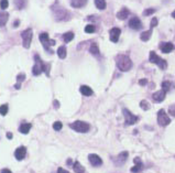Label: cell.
<instances>
[{"label":"cell","mask_w":175,"mask_h":173,"mask_svg":"<svg viewBox=\"0 0 175 173\" xmlns=\"http://www.w3.org/2000/svg\"><path fill=\"white\" fill-rule=\"evenodd\" d=\"M117 66L120 71L127 72L132 67V61L129 56L127 55H118L117 56Z\"/></svg>","instance_id":"6da1fadb"},{"label":"cell","mask_w":175,"mask_h":173,"mask_svg":"<svg viewBox=\"0 0 175 173\" xmlns=\"http://www.w3.org/2000/svg\"><path fill=\"white\" fill-rule=\"evenodd\" d=\"M34 59H35V65L32 68V73H33L34 75H40L42 72H45V73L49 75V66L46 65V64L40 59L39 55H35Z\"/></svg>","instance_id":"7a4b0ae2"},{"label":"cell","mask_w":175,"mask_h":173,"mask_svg":"<svg viewBox=\"0 0 175 173\" xmlns=\"http://www.w3.org/2000/svg\"><path fill=\"white\" fill-rule=\"evenodd\" d=\"M70 127H71L73 130H75V131L82 132V134H85V132H87L88 130L90 129L89 124H87V122H85V121H80V120L74 121L73 124L70 125Z\"/></svg>","instance_id":"3957f363"},{"label":"cell","mask_w":175,"mask_h":173,"mask_svg":"<svg viewBox=\"0 0 175 173\" xmlns=\"http://www.w3.org/2000/svg\"><path fill=\"white\" fill-rule=\"evenodd\" d=\"M39 39H40V41H41L42 45L44 47V49L49 52V53H52V50H50V47H51V45H54V44H55V41L50 39L49 34L45 33V32H43V33L40 34Z\"/></svg>","instance_id":"277c9868"},{"label":"cell","mask_w":175,"mask_h":173,"mask_svg":"<svg viewBox=\"0 0 175 173\" xmlns=\"http://www.w3.org/2000/svg\"><path fill=\"white\" fill-rule=\"evenodd\" d=\"M150 62L151 63H155L158 64V66L161 70H165L168 67V62L165 60H162L160 56H158V54L155 52H150Z\"/></svg>","instance_id":"5b68a950"},{"label":"cell","mask_w":175,"mask_h":173,"mask_svg":"<svg viewBox=\"0 0 175 173\" xmlns=\"http://www.w3.org/2000/svg\"><path fill=\"white\" fill-rule=\"evenodd\" d=\"M122 114H123V116H124V125H126V126H130V125H134L138 122L139 118L137 117V116H134L133 114H131V112L128 109H126V108L122 109Z\"/></svg>","instance_id":"8992f818"},{"label":"cell","mask_w":175,"mask_h":173,"mask_svg":"<svg viewBox=\"0 0 175 173\" xmlns=\"http://www.w3.org/2000/svg\"><path fill=\"white\" fill-rule=\"evenodd\" d=\"M21 37H22V41H23V47L25 49H29L30 45H31V41H32V37H33V32L31 29H27L23 32H21Z\"/></svg>","instance_id":"52a82bcc"},{"label":"cell","mask_w":175,"mask_h":173,"mask_svg":"<svg viewBox=\"0 0 175 173\" xmlns=\"http://www.w3.org/2000/svg\"><path fill=\"white\" fill-rule=\"evenodd\" d=\"M158 122H159V125H160V126H162V127H165V126H168V125H170L171 119H170V117H168V115H166V112H165V110H164V109L159 110V112H158Z\"/></svg>","instance_id":"ba28073f"},{"label":"cell","mask_w":175,"mask_h":173,"mask_svg":"<svg viewBox=\"0 0 175 173\" xmlns=\"http://www.w3.org/2000/svg\"><path fill=\"white\" fill-rule=\"evenodd\" d=\"M120 33H121V31H120L119 28H112V29L109 31L110 41L114 42V43L118 42V40H119V37H120Z\"/></svg>","instance_id":"9c48e42d"},{"label":"cell","mask_w":175,"mask_h":173,"mask_svg":"<svg viewBox=\"0 0 175 173\" xmlns=\"http://www.w3.org/2000/svg\"><path fill=\"white\" fill-rule=\"evenodd\" d=\"M88 160H89L90 164L94 166H99L102 164L101 158H100L99 156H97V154H95V153L89 154V156H88Z\"/></svg>","instance_id":"30bf717a"},{"label":"cell","mask_w":175,"mask_h":173,"mask_svg":"<svg viewBox=\"0 0 175 173\" xmlns=\"http://www.w3.org/2000/svg\"><path fill=\"white\" fill-rule=\"evenodd\" d=\"M129 27L133 30H140L142 28V23L138 17H133L130 19L129 21Z\"/></svg>","instance_id":"8fae6325"},{"label":"cell","mask_w":175,"mask_h":173,"mask_svg":"<svg viewBox=\"0 0 175 173\" xmlns=\"http://www.w3.org/2000/svg\"><path fill=\"white\" fill-rule=\"evenodd\" d=\"M165 96H166V92L162 89V90H159V92H155L152 95V98H153V100L155 102H161L165 99Z\"/></svg>","instance_id":"7c38bea8"},{"label":"cell","mask_w":175,"mask_h":173,"mask_svg":"<svg viewBox=\"0 0 175 173\" xmlns=\"http://www.w3.org/2000/svg\"><path fill=\"white\" fill-rule=\"evenodd\" d=\"M25 153H27V149H25V147H19V148L16 150L15 157H16V159H17V160L21 161V160H23V159H25Z\"/></svg>","instance_id":"4fadbf2b"},{"label":"cell","mask_w":175,"mask_h":173,"mask_svg":"<svg viewBox=\"0 0 175 173\" xmlns=\"http://www.w3.org/2000/svg\"><path fill=\"white\" fill-rule=\"evenodd\" d=\"M133 162H134V166H133V168H131V172H133V173L140 172V171L143 169V163L141 162V159L136 158L133 160Z\"/></svg>","instance_id":"5bb4252c"},{"label":"cell","mask_w":175,"mask_h":173,"mask_svg":"<svg viewBox=\"0 0 175 173\" xmlns=\"http://www.w3.org/2000/svg\"><path fill=\"white\" fill-rule=\"evenodd\" d=\"M68 12L64 9H58L55 11V18L56 20H66L67 19Z\"/></svg>","instance_id":"9a60e30c"},{"label":"cell","mask_w":175,"mask_h":173,"mask_svg":"<svg viewBox=\"0 0 175 173\" xmlns=\"http://www.w3.org/2000/svg\"><path fill=\"white\" fill-rule=\"evenodd\" d=\"M160 48L163 53H170V52L173 51V48L174 47H173V44L171 42H163V43H161Z\"/></svg>","instance_id":"2e32d148"},{"label":"cell","mask_w":175,"mask_h":173,"mask_svg":"<svg viewBox=\"0 0 175 173\" xmlns=\"http://www.w3.org/2000/svg\"><path fill=\"white\" fill-rule=\"evenodd\" d=\"M128 156H129V153H128L127 151L121 152L119 156L117 157L116 163L117 164H123L124 162H126V160H127V158H128Z\"/></svg>","instance_id":"e0dca14e"},{"label":"cell","mask_w":175,"mask_h":173,"mask_svg":"<svg viewBox=\"0 0 175 173\" xmlns=\"http://www.w3.org/2000/svg\"><path fill=\"white\" fill-rule=\"evenodd\" d=\"M129 10L127 9V8H122L121 10H120L119 12L117 13V18L120 20H124L128 18V16H129Z\"/></svg>","instance_id":"ac0fdd59"},{"label":"cell","mask_w":175,"mask_h":173,"mask_svg":"<svg viewBox=\"0 0 175 173\" xmlns=\"http://www.w3.org/2000/svg\"><path fill=\"white\" fill-rule=\"evenodd\" d=\"M87 0H71V5L74 8H82L86 5Z\"/></svg>","instance_id":"d6986e66"},{"label":"cell","mask_w":175,"mask_h":173,"mask_svg":"<svg viewBox=\"0 0 175 173\" xmlns=\"http://www.w3.org/2000/svg\"><path fill=\"white\" fill-rule=\"evenodd\" d=\"M80 93L83 94L84 96H90L92 95V89L89 87V86H86V85H83L80 86Z\"/></svg>","instance_id":"ffe728a7"},{"label":"cell","mask_w":175,"mask_h":173,"mask_svg":"<svg viewBox=\"0 0 175 173\" xmlns=\"http://www.w3.org/2000/svg\"><path fill=\"white\" fill-rule=\"evenodd\" d=\"M31 124H22L21 126L19 127V131L21 132V134H29L30 129H31Z\"/></svg>","instance_id":"44dd1931"},{"label":"cell","mask_w":175,"mask_h":173,"mask_svg":"<svg viewBox=\"0 0 175 173\" xmlns=\"http://www.w3.org/2000/svg\"><path fill=\"white\" fill-rule=\"evenodd\" d=\"M8 19H9V15L7 12H0V27H3L7 23Z\"/></svg>","instance_id":"7402d4cb"},{"label":"cell","mask_w":175,"mask_h":173,"mask_svg":"<svg viewBox=\"0 0 175 173\" xmlns=\"http://www.w3.org/2000/svg\"><path fill=\"white\" fill-rule=\"evenodd\" d=\"M73 169H74V171H75L76 173H84V172H85V168H84V166H82V164H80L78 161H76L75 163H74Z\"/></svg>","instance_id":"603a6c76"},{"label":"cell","mask_w":175,"mask_h":173,"mask_svg":"<svg viewBox=\"0 0 175 173\" xmlns=\"http://www.w3.org/2000/svg\"><path fill=\"white\" fill-rule=\"evenodd\" d=\"M95 5L99 10H104L107 7V3H106L105 0H95Z\"/></svg>","instance_id":"cb8c5ba5"},{"label":"cell","mask_w":175,"mask_h":173,"mask_svg":"<svg viewBox=\"0 0 175 173\" xmlns=\"http://www.w3.org/2000/svg\"><path fill=\"white\" fill-rule=\"evenodd\" d=\"M89 52L92 54V55H98L99 54V48L96 43H92L89 48Z\"/></svg>","instance_id":"d4e9b609"},{"label":"cell","mask_w":175,"mask_h":173,"mask_svg":"<svg viewBox=\"0 0 175 173\" xmlns=\"http://www.w3.org/2000/svg\"><path fill=\"white\" fill-rule=\"evenodd\" d=\"M73 39H74V33H73V32H67V33L63 34V40H64V42H66V43L71 42Z\"/></svg>","instance_id":"484cf974"},{"label":"cell","mask_w":175,"mask_h":173,"mask_svg":"<svg viewBox=\"0 0 175 173\" xmlns=\"http://www.w3.org/2000/svg\"><path fill=\"white\" fill-rule=\"evenodd\" d=\"M151 34H152V29H150V30H148V31L143 32V33L141 34V37H140V38H141L142 41L146 42V41H149V39H150Z\"/></svg>","instance_id":"4316f807"},{"label":"cell","mask_w":175,"mask_h":173,"mask_svg":"<svg viewBox=\"0 0 175 173\" xmlns=\"http://www.w3.org/2000/svg\"><path fill=\"white\" fill-rule=\"evenodd\" d=\"M57 55L60 59H65L66 57V48L65 47H60L57 50Z\"/></svg>","instance_id":"83f0119b"},{"label":"cell","mask_w":175,"mask_h":173,"mask_svg":"<svg viewBox=\"0 0 175 173\" xmlns=\"http://www.w3.org/2000/svg\"><path fill=\"white\" fill-rule=\"evenodd\" d=\"M171 86H172V83H171V82H168V80H164V82L162 83V89L168 92V90H170Z\"/></svg>","instance_id":"f1b7e54d"},{"label":"cell","mask_w":175,"mask_h":173,"mask_svg":"<svg viewBox=\"0 0 175 173\" xmlns=\"http://www.w3.org/2000/svg\"><path fill=\"white\" fill-rule=\"evenodd\" d=\"M15 3H16V6H17L18 9H23V8H25V0H16Z\"/></svg>","instance_id":"f546056e"},{"label":"cell","mask_w":175,"mask_h":173,"mask_svg":"<svg viewBox=\"0 0 175 173\" xmlns=\"http://www.w3.org/2000/svg\"><path fill=\"white\" fill-rule=\"evenodd\" d=\"M95 30H96L95 25H86V27H85V32H86V33H94V32H95Z\"/></svg>","instance_id":"4dcf8cb0"},{"label":"cell","mask_w":175,"mask_h":173,"mask_svg":"<svg viewBox=\"0 0 175 173\" xmlns=\"http://www.w3.org/2000/svg\"><path fill=\"white\" fill-rule=\"evenodd\" d=\"M7 112H8V105L0 106V115H1V116H6Z\"/></svg>","instance_id":"1f68e13d"},{"label":"cell","mask_w":175,"mask_h":173,"mask_svg":"<svg viewBox=\"0 0 175 173\" xmlns=\"http://www.w3.org/2000/svg\"><path fill=\"white\" fill-rule=\"evenodd\" d=\"M25 74H20V75H18L17 80H18V84L16 85V88H20V83H21L22 80H25Z\"/></svg>","instance_id":"d6a6232c"},{"label":"cell","mask_w":175,"mask_h":173,"mask_svg":"<svg viewBox=\"0 0 175 173\" xmlns=\"http://www.w3.org/2000/svg\"><path fill=\"white\" fill-rule=\"evenodd\" d=\"M62 127H63V125H62V122L61 121H55L53 124V128H54V130H61L62 129Z\"/></svg>","instance_id":"836d02e7"},{"label":"cell","mask_w":175,"mask_h":173,"mask_svg":"<svg viewBox=\"0 0 175 173\" xmlns=\"http://www.w3.org/2000/svg\"><path fill=\"white\" fill-rule=\"evenodd\" d=\"M8 6H9V2H8V0H1V1H0V8H1L2 10L7 9Z\"/></svg>","instance_id":"e575fe53"},{"label":"cell","mask_w":175,"mask_h":173,"mask_svg":"<svg viewBox=\"0 0 175 173\" xmlns=\"http://www.w3.org/2000/svg\"><path fill=\"white\" fill-rule=\"evenodd\" d=\"M140 106H141V108H143L144 110H148L149 108H150V105H149V102H146V100H142V102H140Z\"/></svg>","instance_id":"d590c367"},{"label":"cell","mask_w":175,"mask_h":173,"mask_svg":"<svg viewBox=\"0 0 175 173\" xmlns=\"http://www.w3.org/2000/svg\"><path fill=\"white\" fill-rule=\"evenodd\" d=\"M154 12H155V10L152 9V8H150V9L144 10V11H143V15H144V16H151L152 13H154Z\"/></svg>","instance_id":"8d00e7d4"},{"label":"cell","mask_w":175,"mask_h":173,"mask_svg":"<svg viewBox=\"0 0 175 173\" xmlns=\"http://www.w3.org/2000/svg\"><path fill=\"white\" fill-rule=\"evenodd\" d=\"M158 23H159L158 19H156V18H153V19L151 20V23H150V27H151V29H153L154 27H156V25H158Z\"/></svg>","instance_id":"74e56055"},{"label":"cell","mask_w":175,"mask_h":173,"mask_svg":"<svg viewBox=\"0 0 175 173\" xmlns=\"http://www.w3.org/2000/svg\"><path fill=\"white\" fill-rule=\"evenodd\" d=\"M168 112H170V115H172V116H174L175 117V104L171 106L170 109H168Z\"/></svg>","instance_id":"f35d334b"},{"label":"cell","mask_w":175,"mask_h":173,"mask_svg":"<svg viewBox=\"0 0 175 173\" xmlns=\"http://www.w3.org/2000/svg\"><path fill=\"white\" fill-rule=\"evenodd\" d=\"M146 83H148V80H146V78L139 80V84H140V85H146Z\"/></svg>","instance_id":"ab89813d"},{"label":"cell","mask_w":175,"mask_h":173,"mask_svg":"<svg viewBox=\"0 0 175 173\" xmlns=\"http://www.w3.org/2000/svg\"><path fill=\"white\" fill-rule=\"evenodd\" d=\"M57 173H70L68 171H66V170H64L63 168H58L57 169Z\"/></svg>","instance_id":"60d3db41"},{"label":"cell","mask_w":175,"mask_h":173,"mask_svg":"<svg viewBox=\"0 0 175 173\" xmlns=\"http://www.w3.org/2000/svg\"><path fill=\"white\" fill-rule=\"evenodd\" d=\"M1 173H12V172H11L9 169H3V170L1 171Z\"/></svg>","instance_id":"b9f144b4"},{"label":"cell","mask_w":175,"mask_h":173,"mask_svg":"<svg viewBox=\"0 0 175 173\" xmlns=\"http://www.w3.org/2000/svg\"><path fill=\"white\" fill-rule=\"evenodd\" d=\"M7 137H8V139H12V134H11V132H8Z\"/></svg>","instance_id":"7bdbcfd3"},{"label":"cell","mask_w":175,"mask_h":173,"mask_svg":"<svg viewBox=\"0 0 175 173\" xmlns=\"http://www.w3.org/2000/svg\"><path fill=\"white\" fill-rule=\"evenodd\" d=\"M18 25H19V20H17V21L13 23V27H18Z\"/></svg>","instance_id":"ee69618b"},{"label":"cell","mask_w":175,"mask_h":173,"mask_svg":"<svg viewBox=\"0 0 175 173\" xmlns=\"http://www.w3.org/2000/svg\"><path fill=\"white\" fill-rule=\"evenodd\" d=\"M172 17L175 19V10H174V11H173V12H172Z\"/></svg>","instance_id":"f6af8a7d"},{"label":"cell","mask_w":175,"mask_h":173,"mask_svg":"<svg viewBox=\"0 0 175 173\" xmlns=\"http://www.w3.org/2000/svg\"><path fill=\"white\" fill-rule=\"evenodd\" d=\"M67 164H72V160L70 159V160H67Z\"/></svg>","instance_id":"bcb514c9"},{"label":"cell","mask_w":175,"mask_h":173,"mask_svg":"<svg viewBox=\"0 0 175 173\" xmlns=\"http://www.w3.org/2000/svg\"><path fill=\"white\" fill-rule=\"evenodd\" d=\"M54 106H56V107H58V102H54Z\"/></svg>","instance_id":"7dc6e473"}]
</instances>
